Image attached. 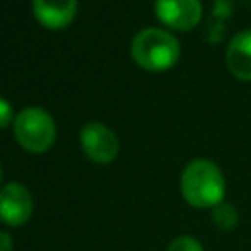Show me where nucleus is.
<instances>
[{"instance_id":"nucleus-1","label":"nucleus","mask_w":251,"mask_h":251,"mask_svg":"<svg viewBox=\"0 0 251 251\" xmlns=\"http://www.w3.org/2000/svg\"><path fill=\"white\" fill-rule=\"evenodd\" d=\"M180 194L194 208H214L226 196L224 173L210 159H192L182 169Z\"/></svg>"},{"instance_id":"nucleus-2","label":"nucleus","mask_w":251,"mask_h":251,"mask_svg":"<svg viewBox=\"0 0 251 251\" xmlns=\"http://www.w3.org/2000/svg\"><path fill=\"white\" fill-rule=\"evenodd\" d=\"M133 61L151 73H163L176 65L180 45L176 37L161 27H145L131 39Z\"/></svg>"},{"instance_id":"nucleus-3","label":"nucleus","mask_w":251,"mask_h":251,"mask_svg":"<svg viewBox=\"0 0 251 251\" xmlns=\"http://www.w3.org/2000/svg\"><path fill=\"white\" fill-rule=\"evenodd\" d=\"M14 137L27 153H45L55 141V122L43 108H24L14 118Z\"/></svg>"},{"instance_id":"nucleus-4","label":"nucleus","mask_w":251,"mask_h":251,"mask_svg":"<svg viewBox=\"0 0 251 251\" xmlns=\"http://www.w3.org/2000/svg\"><path fill=\"white\" fill-rule=\"evenodd\" d=\"M80 147L92 163L108 165L116 159L120 143L116 133L110 127L98 122H90L80 131Z\"/></svg>"},{"instance_id":"nucleus-5","label":"nucleus","mask_w":251,"mask_h":251,"mask_svg":"<svg viewBox=\"0 0 251 251\" xmlns=\"http://www.w3.org/2000/svg\"><path fill=\"white\" fill-rule=\"evenodd\" d=\"M155 16L161 24L176 31H188L202 20L200 0H155Z\"/></svg>"},{"instance_id":"nucleus-6","label":"nucleus","mask_w":251,"mask_h":251,"mask_svg":"<svg viewBox=\"0 0 251 251\" xmlns=\"http://www.w3.org/2000/svg\"><path fill=\"white\" fill-rule=\"evenodd\" d=\"M33 212V198L20 182H8L0 188V220L6 226H24Z\"/></svg>"},{"instance_id":"nucleus-7","label":"nucleus","mask_w":251,"mask_h":251,"mask_svg":"<svg viewBox=\"0 0 251 251\" xmlns=\"http://www.w3.org/2000/svg\"><path fill=\"white\" fill-rule=\"evenodd\" d=\"M78 0H33L31 10L35 20L47 29L67 27L76 16Z\"/></svg>"},{"instance_id":"nucleus-8","label":"nucleus","mask_w":251,"mask_h":251,"mask_svg":"<svg viewBox=\"0 0 251 251\" xmlns=\"http://www.w3.org/2000/svg\"><path fill=\"white\" fill-rule=\"evenodd\" d=\"M226 65L235 78L251 80V29H243L229 39Z\"/></svg>"},{"instance_id":"nucleus-9","label":"nucleus","mask_w":251,"mask_h":251,"mask_svg":"<svg viewBox=\"0 0 251 251\" xmlns=\"http://www.w3.org/2000/svg\"><path fill=\"white\" fill-rule=\"evenodd\" d=\"M212 222L216 224L218 229L222 231H231L237 222H239V214H237V208L233 204H218L212 208Z\"/></svg>"},{"instance_id":"nucleus-10","label":"nucleus","mask_w":251,"mask_h":251,"mask_svg":"<svg viewBox=\"0 0 251 251\" xmlns=\"http://www.w3.org/2000/svg\"><path fill=\"white\" fill-rule=\"evenodd\" d=\"M167 251H204V249L198 239H194L190 235H180L169 243Z\"/></svg>"},{"instance_id":"nucleus-11","label":"nucleus","mask_w":251,"mask_h":251,"mask_svg":"<svg viewBox=\"0 0 251 251\" xmlns=\"http://www.w3.org/2000/svg\"><path fill=\"white\" fill-rule=\"evenodd\" d=\"M14 122V110L6 98H0V129Z\"/></svg>"},{"instance_id":"nucleus-12","label":"nucleus","mask_w":251,"mask_h":251,"mask_svg":"<svg viewBox=\"0 0 251 251\" xmlns=\"http://www.w3.org/2000/svg\"><path fill=\"white\" fill-rule=\"evenodd\" d=\"M14 243H12V235L6 231H0V251H12Z\"/></svg>"},{"instance_id":"nucleus-13","label":"nucleus","mask_w":251,"mask_h":251,"mask_svg":"<svg viewBox=\"0 0 251 251\" xmlns=\"http://www.w3.org/2000/svg\"><path fill=\"white\" fill-rule=\"evenodd\" d=\"M0 180H2V167H0Z\"/></svg>"}]
</instances>
